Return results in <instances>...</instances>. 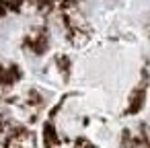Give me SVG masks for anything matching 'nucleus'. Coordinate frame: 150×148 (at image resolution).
<instances>
[{
	"label": "nucleus",
	"instance_id": "nucleus-1",
	"mask_svg": "<svg viewBox=\"0 0 150 148\" xmlns=\"http://www.w3.org/2000/svg\"><path fill=\"white\" fill-rule=\"evenodd\" d=\"M144 101H146V89L144 86H138L132 95H129V105H127V113H138L140 109H142V105H144Z\"/></svg>",
	"mask_w": 150,
	"mask_h": 148
},
{
	"label": "nucleus",
	"instance_id": "nucleus-2",
	"mask_svg": "<svg viewBox=\"0 0 150 148\" xmlns=\"http://www.w3.org/2000/svg\"><path fill=\"white\" fill-rule=\"evenodd\" d=\"M21 76V70L17 66H4V64H0V84H13L17 82Z\"/></svg>",
	"mask_w": 150,
	"mask_h": 148
},
{
	"label": "nucleus",
	"instance_id": "nucleus-3",
	"mask_svg": "<svg viewBox=\"0 0 150 148\" xmlns=\"http://www.w3.org/2000/svg\"><path fill=\"white\" fill-rule=\"evenodd\" d=\"M45 45H47V41H45V35L43 33H39V35H35V37L29 39V47L35 54H43L45 52Z\"/></svg>",
	"mask_w": 150,
	"mask_h": 148
},
{
	"label": "nucleus",
	"instance_id": "nucleus-4",
	"mask_svg": "<svg viewBox=\"0 0 150 148\" xmlns=\"http://www.w3.org/2000/svg\"><path fill=\"white\" fill-rule=\"evenodd\" d=\"M43 142H45V148H56L58 146V136H56L54 125H45V130H43Z\"/></svg>",
	"mask_w": 150,
	"mask_h": 148
},
{
	"label": "nucleus",
	"instance_id": "nucleus-5",
	"mask_svg": "<svg viewBox=\"0 0 150 148\" xmlns=\"http://www.w3.org/2000/svg\"><path fill=\"white\" fill-rule=\"evenodd\" d=\"M2 2L6 4L8 11H21V6L25 4V0H2Z\"/></svg>",
	"mask_w": 150,
	"mask_h": 148
},
{
	"label": "nucleus",
	"instance_id": "nucleus-6",
	"mask_svg": "<svg viewBox=\"0 0 150 148\" xmlns=\"http://www.w3.org/2000/svg\"><path fill=\"white\" fill-rule=\"evenodd\" d=\"M6 125H8V121H6V117H4V115H0V134H2V132L6 130Z\"/></svg>",
	"mask_w": 150,
	"mask_h": 148
},
{
	"label": "nucleus",
	"instance_id": "nucleus-7",
	"mask_svg": "<svg viewBox=\"0 0 150 148\" xmlns=\"http://www.w3.org/2000/svg\"><path fill=\"white\" fill-rule=\"evenodd\" d=\"M60 68L66 70V74H70V64H68V60H62V62H60Z\"/></svg>",
	"mask_w": 150,
	"mask_h": 148
}]
</instances>
